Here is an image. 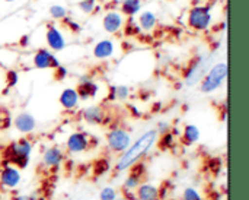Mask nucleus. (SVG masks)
<instances>
[{
  "instance_id": "obj_24",
  "label": "nucleus",
  "mask_w": 249,
  "mask_h": 200,
  "mask_svg": "<svg viewBox=\"0 0 249 200\" xmlns=\"http://www.w3.org/2000/svg\"><path fill=\"white\" fill-rule=\"evenodd\" d=\"M50 15L55 20H64L67 18V9L63 4H53L50 7Z\"/></svg>"
},
{
  "instance_id": "obj_3",
  "label": "nucleus",
  "mask_w": 249,
  "mask_h": 200,
  "mask_svg": "<svg viewBox=\"0 0 249 200\" xmlns=\"http://www.w3.org/2000/svg\"><path fill=\"white\" fill-rule=\"evenodd\" d=\"M212 54H201L194 57L188 67L184 72V82L187 86H196L201 82V79L204 78V75L207 73V70L210 69V66L213 64L212 61Z\"/></svg>"
},
{
  "instance_id": "obj_9",
  "label": "nucleus",
  "mask_w": 249,
  "mask_h": 200,
  "mask_svg": "<svg viewBox=\"0 0 249 200\" xmlns=\"http://www.w3.org/2000/svg\"><path fill=\"white\" fill-rule=\"evenodd\" d=\"M45 41L51 51H63L66 48V38L58 26L50 23L45 32Z\"/></svg>"
},
{
  "instance_id": "obj_6",
  "label": "nucleus",
  "mask_w": 249,
  "mask_h": 200,
  "mask_svg": "<svg viewBox=\"0 0 249 200\" xmlns=\"http://www.w3.org/2000/svg\"><path fill=\"white\" fill-rule=\"evenodd\" d=\"M107 143L112 152L123 154L131 145V135L123 127H115L107 135Z\"/></svg>"
},
{
  "instance_id": "obj_28",
  "label": "nucleus",
  "mask_w": 249,
  "mask_h": 200,
  "mask_svg": "<svg viewBox=\"0 0 249 200\" xmlns=\"http://www.w3.org/2000/svg\"><path fill=\"white\" fill-rule=\"evenodd\" d=\"M182 200H203V198H201V195H200L196 189L188 187V189H185V190H184Z\"/></svg>"
},
{
  "instance_id": "obj_29",
  "label": "nucleus",
  "mask_w": 249,
  "mask_h": 200,
  "mask_svg": "<svg viewBox=\"0 0 249 200\" xmlns=\"http://www.w3.org/2000/svg\"><path fill=\"white\" fill-rule=\"evenodd\" d=\"M125 34L127 35H131V32H134L133 35H137V34H140L142 32V29H140V26L137 25V22H131V18H130V20H125Z\"/></svg>"
},
{
  "instance_id": "obj_7",
  "label": "nucleus",
  "mask_w": 249,
  "mask_h": 200,
  "mask_svg": "<svg viewBox=\"0 0 249 200\" xmlns=\"http://www.w3.org/2000/svg\"><path fill=\"white\" fill-rule=\"evenodd\" d=\"M125 20L127 19H125V16L121 12L109 10L102 18V28L108 34H117V32H120L124 28Z\"/></svg>"
},
{
  "instance_id": "obj_37",
  "label": "nucleus",
  "mask_w": 249,
  "mask_h": 200,
  "mask_svg": "<svg viewBox=\"0 0 249 200\" xmlns=\"http://www.w3.org/2000/svg\"><path fill=\"white\" fill-rule=\"evenodd\" d=\"M226 200H228V199H226Z\"/></svg>"
},
{
  "instance_id": "obj_26",
  "label": "nucleus",
  "mask_w": 249,
  "mask_h": 200,
  "mask_svg": "<svg viewBox=\"0 0 249 200\" xmlns=\"http://www.w3.org/2000/svg\"><path fill=\"white\" fill-rule=\"evenodd\" d=\"M175 145V135H172L171 132L163 133L160 138V148L162 149H171Z\"/></svg>"
},
{
  "instance_id": "obj_32",
  "label": "nucleus",
  "mask_w": 249,
  "mask_h": 200,
  "mask_svg": "<svg viewBox=\"0 0 249 200\" xmlns=\"http://www.w3.org/2000/svg\"><path fill=\"white\" fill-rule=\"evenodd\" d=\"M54 70H55V79H58V80H63L67 76V69L64 66H61V64Z\"/></svg>"
},
{
  "instance_id": "obj_17",
  "label": "nucleus",
  "mask_w": 249,
  "mask_h": 200,
  "mask_svg": "<svg viewBox=\"0 0 249 200\" xmlns=\"http://www.w3.org/2000/svg\"><path fill=\"white\" fill-rule=\"evenodd\" d=\"M64 160V155H63V151L57 146H51L48 148L44 155H42V161H44V165L50 167V168H55V167H60L61 162Z\"/></svg>"
},
{
  "instance_id": "obj_4",
  "label": "nucleus",
  "mask_w": 249,
  "mask_h": 200,
  "mask_svg": "<svg viewBox=\"0 0 249 200\" xmlns=\"http://www.w3.org/2000/svg\"><path fill=\"white\" fill-rule=\"evenodd\" d=\"M228 79V63L225 61H219L210 66V69L207 70V73L204 75V78L201 79L200 89L204 94H212L214 91H217L225 80Z\"/></svg>"
},
{
  "instance_id": "obj_22",
  "label": "nucleus",
  "mask_w": 249,
  "mask_h": 200,
  "mask_svg": "<svg viewBox=\"0 0 249 200\" xmlns=\"http://www.w3.org/2000/svg\"><path fill=\"white\" fill-rule=\"evenodd\" d=\"M200 140V129L196 124H187L182 132V142L185 145H194Z\"/></svg>"
},
{
  "instance_id": "obj_10",
  "label": "nucleus",
  "mask_w": 249,
  "mask_h": 200,
  "mask_svg": "<svg viewBox=\"0 0 249 200\" xmlns=\"http://www.w3.org/2000/svg\"><path fill=\"white\" fill-rule=\"evenodd\" d=\"M90 146V139L85 132H74L67 138L66 148L70 154H80L89 149Z\"/></svg>"
},
{
  "instance_id": "obj_11",
  "label": "nucleus",
  "mask_w": 249,
  "mask_h": 200,
  "mask_svg": "<svg viewBox=\"0 0 249 200\" xmlns=\"http://www.w3.org/2000/svg\"><path fill=\"white\" fill-rule=\"evenodd\" d=\"M20 183V171L13 165H4L0 170V184L7 189H15Z\"/></svg>"
},
{
  "instance_id": "obj_34",
  "label": "nucleus",
  "mask_w": 249,
  "mask_h": 200,
  "mask_svg": "<svg viewBox=\"0 0 249 200\" xmlns=\"http://www.w3.org/2000/svg\"><path fill=\"white\" fill-rule=\"evenodd\" d=\"M63 22H64V25H67L71 31H74V32L80 31V25H79L77 22H74V20H71V19H69V18H66Z\"/></svg>"
},
{
  "instance_id": "obj_12",
  "label": "nucleus",
  "mask_w": 249,
  "mask_h": 200,
  "mask_svg": "<svg viewBox=\"0 0 249 200\" xmlns=\"http://www.w3.org/2000/svg\"><path fill=\"white\" fill-rule=\"evenodd\" d=\"M77 91V95L80 100L86 101V100H90V98H95L99 92V86L96 82H93L89 76H83L76 88Z\"/></svg>"
},
{
  "instance_id": "obj_8",
  "label": "nucleus",
  "mask_w": 249,
  "mask_h": 200,
  "mask_svg": "<svg viewBox=\"0 0 249 200\" xmlns=\"http://www.w3.org/2000/svg\"><path fill=\"white\" fill-rule=\"evenodd\" d=\"M32 63L36 69H57L60 66V60L48 48H39L34 54Z\"/></svg>"
},
{
  "instance_id": "obj_27",
  "label": "nucleus",
  "mask_w": 249,
  "mask_h": 200,
  "mask_svg": "<svg viewBox=\"0 0 249 200\" xmlns=\"http://www.w3.org/2000/svg\"><path fill=\"white\" fill-rule=\"evenodd\" d=\"M99 199L101 200H117V192L114 187H105L101 190V195H99Z\"/></svg>"
},
{
  "instance_id": "obj_23",
  "label": "nucleus",
  "mask_w": 249,
  "mask_h": 200,
  "mask_svg": "<svg viewBox=\"0 0 249 200\" xmlns=\"http://www.w3.org/2000/svg\"><path fill=\"white\" fill-rule=\"evenodd\" d=\"M130 97V88L125 85H118L111 89V100H120L125 101Z\"/></svg>"
},
{
  "instance_id": "obj_31",
  "label": "nucleus",
  "mask_w": 249,
  "mask_h": 200,
  "mask_svg": "<svg viewBox=\"0 0 249 200\" xmlns=\"http://www.w3.org/2000/svg\"><path fill=\"white\" fill-rule=\"evenodd\" d=\"M96 174H104V173H107L108 170H109V162L108 161H105V160H102V161H98L96 162Z\"/></svg>"
},
{
  "instance_id": "obj_2",
  "label": "nucleus",
  "mask_w": 249,
  "mask_h": 200,
  "mask_svg": "<svg viewBox=\"0 0 249 200\" xmlns=\"http://www.w3.org/2000/svg\"><path fill=\"white\" fill-rule=\"evenodd\" d=\"M32 152V143L29 139H19L13 143H10L4 151V158L9 165L18 167V168H26L29 164Z\"/></svg>"
},
{
  "instance_id": "obj_36",
  "label": "nucleus",
  "mask_w": 249,
  "mask_h": 200,
  "mask_svg": "<svg viewBox=\"0 0 249 200\" xmlns=\"http://www.w3.org/2000/svg\"><path fill=\"white\" fill-rule=\"evenodd\" d=\"M3 1H6V3H12V1H16V0H3Z\"/></svg>"
},
{
  "instance_id": "obj_20",
  "label": "nucleus",
  "mask_w": 249,
  "mask_h": 200,
  "mask_svg": "<svg viewBox=\"0 0 249 200\" xmlns=\"http://www.w3.org/2000/svg\"><path fill=\"white\" fill-rule=\"evenodd\" d=\"M136 190L139 200H160V190L153 184H140Z\"/></svg>"
},
{
  "instance_id": "obj_33",
  "label": "nucleus",
  "mask_w": 249,
  "mask_h": 200,
  "mask_svg": "<svg viewBox=\"0 0 249 200\" xmlns=\"http://www.w3.org/2000/svg\"><path fill=\"white\" fill-rule=\"evenodd\" d=\"M156 132H158L159 135H163V133H168V132H171V129H169V124H168L166 121H159V123H158V127H156Z\"/></svg>"
},
{
  "instance_id": "obj_16",
  "label": "nucleus",
  "mask_w": 249,
  "mask_h": 200,
  "mask_svg": "<svg viewBox=\"0 0 249 200\" xmlns=\"http://www.w3.org/2000/svg\"><path fill=\"white\" fill-rule=\"evenodd\" d=\"M58 101H60V104H61V107H63L64 110L71 111V110L77 108L80 98H79L77 91H76L74 88H66V89H63V92L60 94V100H58Z\"/></svg>"
},
{
  "instance_id": "obj_14",
  "label": "nucleus",
  "mask_w": 249,
  "mask_h": 200,
  "mask_svg": "<svg viewBox=\"0 0 249 200\" xmlns=\"http://www.w3.org/2000/svg\"><path fill=\"white\" fill-rule=\"evenodd\" d=\"M82 116H83V120H85L88 124H93V126H96V124H104V123H105V119H107L104 108L99 107V105L86 107V108L83 110Z\"/></svg>"
},
{
  "instance_id": "obj_15",
  "label": "nucleus",
  "mask_w": 249,
  "mask_h": 200,
  "mask_svg": "<svg viewBox=\"0 0 249 200\" xmlns=\"http://www.w3.org/2000/svg\"><path fill=\"white\" fill-rule=\"evenodd\" d=\"M115 54V42L112 40H101L93 45V56L99 60L109 59Z\"/></svg>"
},
{
  "instance_id": "obj_35",
  "label": "nucleus",
  "mask_w": 249,
  "mask_h": 200,
  "mask_svg": "<svg viewBox=\"0 0 249 200\" xmlns=\"http://www.w3.org/2000/svg\"><path fill=\"white\" fill-rule=\"evenodd\" d=\"M15 200H35L34 196H18Z\"/></svg>"
},
{
  "instance_id": "obj_30",
  "label": "nucleus",
  "mask_w": 249,
  "mask_h": 200,
  "mask_svg": "<svg viewBox=\"0 0 249 200\" xmlns=\"http://www.w3.org/2000/svg\"><path fill=\"white\" fill-rule=\"evenodd\" d=\"M18 80H19V75H18V72H15V70H9V72H7V75H6L7 86H10V88L16 86V85H18Z\"/></svg>"
},
{
  "instance_id": "obj_25",
  "label": "nucleus",
  "mask_w": 249,
  "mask_h": 200,
  "mask_svg": "<svg viewBox=\"0 0 249 200\" xmlns=\"http://www.w3.org/2000/svg\"><path fill=\"white\" fill-rule=\"evenodd\" d=\"M77 7H79V10H82L85 15H90V13H93V12L96 10L98 1H96V0H80V1L77 3Z\"/></svg>"
},
{
  "instance_id": "obj_1",
  "label": "nucleus",
  "mask_w": 249,
  "mask_h": 200,
  "mask_svg": "<svg viewBox=\"0 0 249 200\" xmlns=\"http://www.w3.org/2000/svg\"><path fill=\"white\" fill-rule=\"evenodd\" d=\"M158 140H159V133L156 132V129L144 132L120 155L115 164V170L123 173L130 170L133 165L139 164V161L150 152V149L156 145Z\"/></svg>"
},
{
  "instance_id": "obj_13",
  "label": "nucleus",
  "mask_w": 249,
  "mask_h": 200,
  "mask_svg": "<svg viewBox=\"0 0 249 200\" xmlns=\"http://www.w3.org/2000/svg\"><path fill=\"white\" fill-rule=\"evenodd\" d=\"M13 124H15L16 130L23 133V135L32 133L35 130V127H36L35 117L31 113H28V111H23V113L18 114L16 119L13 120Z\"/></svg>"
},
{
  "instance_id": "obj_5",
  "label": "nucleus",
  "mask_w": 249,
  "mask_h": 200,
  "mask_svg": "<svg viewBox=\"0 0 249 200\" xmlns=\"http://www.w3.org/2000/svg\"><path fill=\"white\" fill-rule=\"evenodd\" d=\"M187 23L193 31L206 32L213 23V13L210 4H194L187 15Z\"/></svg>"
},
{
  "instance_id": "obj_19",
  "label": "nucleus",
  "mask_w": 249,
  "mask_h": 200,
  "mask_svg": "<svg viewBox=\"0 0 249 200\" xmlns=\"http://www.w3.org/2000/svg\"><path fill=\"white\" fill-rule=\"evenodd\" d=\"M131 168H133L131 174L124 181V190H127V192H133V190H136L142 184L140 180H142V173L144 170V167L143 165H139V164L133 165Z\"/></svg>"
},
{
  "instance_id": "obj_18",
  "label": "nucleus",
  "mask_w": 249,
  "mask_h": 200,
  "mask_svg": "<svg viewBox=\"0 0 249 200\" xmlns=\"http://www.w3.org/2000/svg\"><path fill=\"white\" fill-rule=\"evenodd\" d=\"M137 25L140 26L142 31L150 32L158 26V16L152 10H143L139 13V22Z\"/></svg>"
},
{
  "instance_id": "obj_21",
  "label": "nucleus",
  "mask_w": 249,
  "mask_h": 200,
  "mask_svg": "<svg viewBox=\"0 0 249 200\" xmlns=\"http://www.w3.org/2000/svg\"><path fill=\"white\" fill-rule=\"evenodd\" d=\"M143 0H123L120 3V10L125 18H134L140 13Z\"/></svg>"
}]
</instances>
